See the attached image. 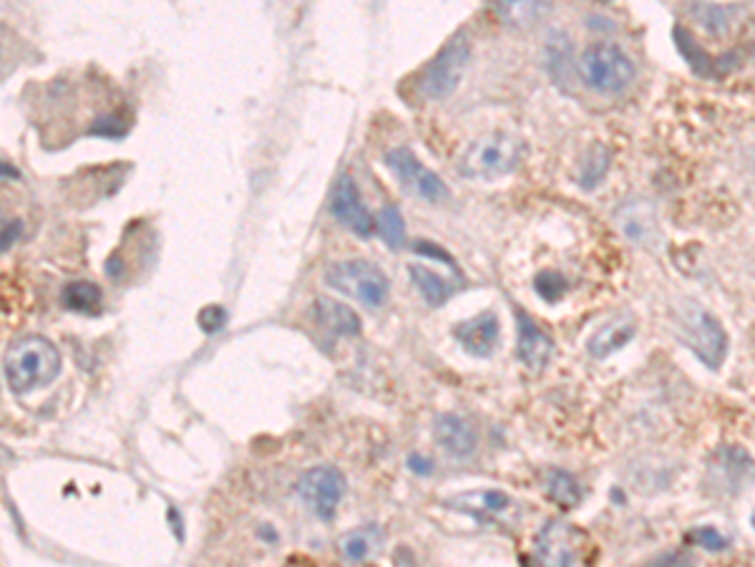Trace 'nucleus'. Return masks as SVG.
<instances>
[{"label": "nucleus", "instance_id": "f257e3e1", "mask_svg": "<svg viewBox=\"0 0 755 567\" xmlns=\"http://www.w3.org/2000/svg\"><path fill=\"white\" fill-rule=\"evenodd\" d=\"M6 381L16 394H31L49 386L61 374V354L49 338L26 336L13 340L3 358Z\"/></svg>", "mask_w": 755, "mask_h": 567}, {"label": "nucleus", "instance_id": "2f4dec72", "mask_svg": "<svg viewBox=\"0 0 755 567\" xmlns=\"http://www.w3.org/2000/svg\"><path fill=\"white\" fill-rule=\"evenodd\" d=\"M408 465H410V467H414L416 471H424V475H431V461H426V459H424V461H420V459L416 457V454H414V457H410V459H408Z\"/></svg>", "mask_w": 755, "mask_h": 567}, {"label": "nucleus", "instance_id": "6e6552de", "mask_svg": "<svg viewBox=\"0 0 755 567\" xmlns=\"http://www.w3.org/2000/svg\"><path fill=\"white\" fill-rule=\"evenodd\" d=\"M585 545L587 535L577 525L552 519L534 540V567H575Z\"/></svg>", "mask_w": 755, "mask_h": 567}, {"label": "nucleus", "instance_id": "39448f33", "mask_svg": "<svg viewBox=\"0 0 755 567\" xmlns=\"http://www.w3.org/2000/svg\"><path fill=\"white\" fill-rule=\"evenodd\" d=\"M471 59V41L466 33H456L438 51L418 76V93L428 101H444L458 89L464 71Z\"/></svg>", "mask_w": 755, "mask_h": 567}, {"label": "nucleus", "instance_id": "5701e85b", "mask_svg": "<svg viewBox=\"0 0 755 567\" xmlns=\"http://www.w3.org/2000/svg\"><path fill=\"white\" fill-rule=\"evenodd\" d=\"M607 169H609V149L605 145H599V141H595V145L587 149L585 159H582L579 187L595 189L602 179H605Z\"/></svg>", "mask_w": 755, "mask_h": 567}, {"label": "nucleus", "instance_id": "c85d7f7f", "mask_svg": "<svg viewBox=\"0 0 755 567\" xmlns=\"http://www.w3.org/2000/svg\"><path fill=\"white\" fill-rule=\"evenodd\" d=\"M21 232H23V222H18V220L6 222L3 217H0V250L11 248V245L21 238Z\"/></svg>", "mask_w": 755, "mask_h": 567}, {"label": "nucleus", "instance_id": "7ed1b4c3", "mask_svg": "<svg viewBox=\"0 0 755 567\" xmlns=\"http://www.w3.org/2000/svg\"><path fill=\"white\" fill-rule=\"evenodd\" d=\"M579 73L592 91L619 93L633 83L637 69L635 61L617 43L597 41L582 53Z\"/></svg>", "mask_w": 755, "mask_h": 567}, {"label": "nucleus", "instance_id": "a211bd4d", "mask_svg": "<svg viewBox=\"0 0 755 567\" xmlns=\"http://www.w3.org/2000/svg\"><path fill=\"white\" fill-rule=\"evenodd\" d=\"M408 276L431 308L444 306V302L454 296L451 282H448L444 276H438V272H434L431 268H426V265H410Z\"/></svg>", "mask_w": 755, "mask_h": 567}, {"label": "nucleus", "instance_id": "f8f14e48", "mask_svg": "<svg viewBox=\"0 0 755 567\" xmlns=\"http://www.w3.org/2000/svg\"><path fill=\"white\" fill-rule=\"evenodd\" d=\"M436 444L454 459H468L479 447V431L468 419L458 414H444L436 419L434 427Z\"/></svg>", "mask_w": 755, "mask_h": 567}, {"label": "nucleus", "instance_id": "20e7f679", "mask_svg": "<svg viewBox=\"0 0 755 567\" xmlns=\"http://www.w3.org/2000/svg\"><path fill=\"white\" fill-rule=\"evenodd\" d=\"M325 282L342 296L362 302L366 308H384L390 296L388 276L368 260L332 262L325 270Z\"/></svg>", "mask_w": 755, "mask_h": 567}, {"label": "nucleus", "instance_id": "2eb2a0df", "mask_svg": "<svg viewBox=\"0 0 755 567\" xmlns=\"http://www.w3.org/2000/svg\"><path fill=\"white\" fill-rule=\"evenodd\" d=\"M751 479V457L738 447H725L711 461V485L723 491H741Z\"/></svg>", "mask_w": 755, "mask_h": 567}, {"label": "nucleus", "instance_id": "b1692460", "mask_svg": "<svg viewBox=\"0 0 755 567\" xmlns=\"http://www.w3.org/2000/svg\"><path fill=\"white\" fill-rule=\"evenodd\" d=\"M376 230L380 232V238L386 240L388 248H404V242H406V220H404V215H400V210L396 205H386L384 210H380L378 215V222H376Z\"/></svg>", "mask_w": 755, "mask_h": 567}, {"label": "nucleus", "instance_id": "a878e982", "mask_svg": "<svg viewBox=\"0 0 755 567\" xmlns=\"http://www.w3.org/2000/svg\"><path fill=\"white\" fill-rule=\"evenodd\" d=\"M534 288H537L539 298L547 302H559V298L567 292V280H564L562 272L557 270H544L534 280Z\"/></svg>", "mask_w": 755, "mask_h": 567}, {"label": "nucleus", "instance_id": "cd10ccee", "mask_svg": "<svg viewBox=\"0 0 755 567\" xmlns=\"http://www.w3.org/2000/svg\"><path fill=\"white\" fill-rule=\"evenodd\" d=\"M199 324H202V328L207 330V334H215V330H219V328L225 326V310L219 308V306L205 308L202 314H199Z\"/></svg>", "mask_w": 755, "mask_h": 567}, {"label": "nucleus", "instance_id": "bb28decb", "mask_svg": "<svg viewBox=\"0 0 755 567\" xmlns=\"http://www.w3.org/2000/svg\"><path fill=\"white\" fill-rule=\"evenodd\" d=\"M685 540L695 543L697 547H705V550H711V553H721V550H725V547H728V540H725V537L715 527H697L685 537Z\"/></svg>", "mask_w": 755, "mask_h": 567}, {"label": "nucleus", "instance_id": "6ab92c4d", "mask_svg": "<svg viewBox=\"0 0 755 567\" xmlns=\"http://www.w3.org/2000/svg\"><path fill=\"white\" fill-rule=\"evenodd\" d=\"M386 533L378 525H368L360 529H352L346 537H342V555L348 557L350 563H362L378 553V547L384 545Z\"/></svg>", "mask_w": 755, "mask_h": 567}, {"label": "nucleus", "instance_id": "f03ea898", "mask_svg": "<svg viewBox=\"0 0 755 567\" xmlns=\"http://www.w3.org/2000/svg\"><path fill=\"white\" fill-rule=\"evenodd\" d=\"M527 157V141L506 131L484 135L468 145L458 159V175L474 182H494V179L509 177Z\"/></svg>", "mask_w": 755, "mask_h": 567}, {"label": "nucleus", "instance_id": "9b49d317", "mask_svg": "<svg viewBox=\"0 0 755 567\" xmlns=\"http://www.w3.org/2000/svg\"><path fill=\"white\" fill-rule=\"evenodd\" d=\"M499 336H501L499 316L491 314V310L489 314L468 318L454 328V338L464 346V351L476 358H489L496 351V346H499Z\"/></svg>", "mask_w": 755, "mask_h": 567}, {"label": "nucleus", "instance_id": "412c9836", "mask_svg": "<svg viewBox=\"0 0 755 567\" xmlns=\"http://www.w3.org/2000/svg\"><path fill=\"white\" fill-rule=\"evenodd\" d=\"M61 300L66 308L73 310V314H97L103 302V292L97 282L76 280L63 288Z\"/></svg>", "mask_w": 755, "mask_h": 567}, {"label": "nucleus", "instance_id": "393cba45", "mask_svg": "<svg viewBox=\"0 0 755 567\" xmlns=\"http://www.w3.org/2000/svg\"><path fill=\"white\" fill-rule=\"evenodd\" d=\"M735 13H738V8L731 6H693V16H697V21H701L705 26V31L713 36L728 33Z\"/></svg>", "mask_w": 755, "mask_h": 567}, {"label": "nucleus", "instance_id": "aec40b11", "mask_svg": "<svg viewBox=\"0 0 755 567\" xmlns=\"http://www.w3.org/2000/svg\"><path fill=\"white\" fill-rule=\"evenodd\" d=\"M673 38H675L677 51L683 53L685 63H691V69L697 76H715V71H718V61H715L711 53H705V49L695 41L691 31H685L683 26H675Z\"/></svg>", "mask_w": 755, "mask_h": 567}, {"label": "nucleus", "instance_id": "4be33fe9", "mask_svg": "<svg viewBox=\"0 0 755 567\" xmlns=\"http://www.w3.org/2000/svg\"><path fill=\"white\" fill-rule=\"evenodd\" d=\"M547 495L552 503H557L564 509H575L585 499V489L577 481L575 475L564 469H552L547 479Z\"/></svg>", "mask_w": 755, "mask_h": 567}, {"label": "nucleus", "instance_id": "f3484780", "mask_svg": "<svg viewBox=\"0 0 755 567\" xmlns=\"http://www.w3.org/2000/svg\"><path fill=\"white\" fill-rule=\"evenodd\" d=\"M315 320H318L320 328L330 330V334H336V336H346V338H356L362 330V324L356 310L342 306V302L336 298L315 300Z\"/></svg>", "mask_w": 755, "mask_h": 567}, {"label": "nucleus", "instance_id": "473e14b6", "mask_svg": "<svg viewBox=\"0 0 755 567\" xmlns=\"http://www.w3.org/2000/svg\"><path fill=\"white\" fill-rule=\"evenodd\" d=\"M0 179H21V172H18V169H13L11 165L0 162Z\"/></svg>", "mask_w": 755, "mask_h": 567}, {"label": "nucleus", "instance_id": "0eeeda50", "mask_svg": "<svg viewBox=\"0 0 755 567\" xmlns=\"http://www.w3.org/2000/svg\"><path fill=\"white\" fill-rule=\"evenodd\" d=\"M386 165L396 175L400 189L428 205H444L451 192L434 169H428L408 147H396L386 155Z\"/></svg>", "mask_w": 755, "mask_h": 567}, {"label": "nucleus", "instance_id": "7c9ffc66", "mask_svg": "<svg viewBox=\"0 0 755 567\" xmlns=\"http://www.w3.org/2000/svg\"><path fill=\"white\" fill-rule=\"evenodd\" d=\"M414 250L418 252V255H428V258H438V260H446L448 265H451V268L456 270V262H454V258H451V255H448L444 248H438V245H434V242H416L414 245Z\"/></svg>", "mask_w": 755, "mask_h": 567}, {"label": "nucleus", "instance_id": "c756f323", "mask_svg": "<svg viewBox=\"0 0 755 567\" xmlns=\"http://www.w3.org/2000/svg\"><path fill=\"white\" fill-rule=\"evenodd\" d=\"M693 557L685 553H667L659 555L655 563H649V567H693Z\"/></svg>", "mask_w": 755, "mask_h": 567}, {"label": "nucleus", "instance_id": "423d86ee", "mask_svg": "<svg viewBox=\"0 0 755 567\" xmlns=\"http://www.w3.org/2000/svg\"><path fill=\"white\" fill-rule=\"evenodd\" d=\"M683 344L701 358L707 368H721L725 356H728V334L721 326V320L701 308H685L681 320Z\"/></svg>", "mask_w": 755, "mask_h": 567}, {"label": "nucleus", "instance_id": "9d476101", "mask_svg": "<svg viewBox=\"0 0 755 567\" xmlns=\"http://www.w3.org/2000/svg\"><path fill=\"white\" fill-rule=\"evenodd\" d=\"M330 212L342 227H348L352 235H358V238H370L376 232V220L370 217L368 207L362 205L356 179L350 175H342L336 189H332Z\"/></svg>", "mask_w": 755, "mask_h": 567}, {"label": "nucleus", "instance_id": "1a4fd4ad", "mask_svg": "<svg viewBox=\"0 0 755 567\" xmlns=\"http://www.w3.org/2000/svg\"><path fill=\"white\" fill-rule=\"evenodd\" d=\"M298 495L318 519H332L346 495V477L338 467H310L298 481Z\"/></svg>", "mask_w": 755, "mask_h": 567}, {"label": "nucleus", "instance_id": "ddd939ff", "mask_svg": "<svg viewBox=\"0 0 755 567\" xmlns=\"http://www.w3.org/2000/svg\"><path fill=\"white\" fill-rule=\"evenodd\" d=\"M446 507L454 509V513L474 517L476 523H491V519L509 513L511 499L499 489H471L464 491V495L446 499Z\"/></svg>", "mask_w": 755, "mask_h": 567}, {"label": "nucleus", "instance_id": "4468645a", "mask_svg": "<svg viewBox=\"0 0 755 567\" xmlns=\"http://www.w3.org/2000/svg\"><path fill=\"white\" fill-rule=\"evenodd\" d=\"M516 324H519V346H516V351H519L521 364L529 366L532 371H542L554 354L552 336L524 310H516Z\"/></svg>", "mask_w": 755, "mask_h": 567}, {"label": "nucleus", "instance_id": "dca6fc26", "mask_svg": "<svg viewBox=\"0 0 755 567\" xmlns=\"http://www.w3.org/2000/svg\"><path fill=\"white\" fill-rule=\"evenodd\" d=\"M635 318L629 314H619L595 330V336L587 340V351L595 358H607L619 351V348H625L635 338Z\"/></svg>", "mask_w": 755, "mask_h": 567}]
</instances>
